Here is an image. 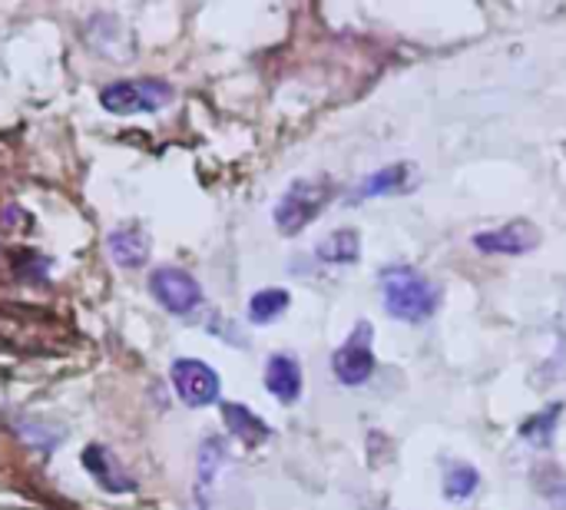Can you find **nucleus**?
I'll use <instances>...</instances> for the list:
<instances>
[{"label": "nucleus", "instance_id": "1", "mask_svg": "<svg viewBox=\"0 0 566 510\" xmlns=\"http://www.w3.org/2000/svg\"><path fill=\"white\" fill-rule=\"evenodd\" d=\"M385 308L401 321H424L438 308V288L408 265H392L382 272Z\"/></svg>", "mask_w": 566, "mask_h": 510}, {"label": "nucleus", "instance_id": "2", "mask_svg": "<svg viewBox=\"0 0 566 510\" xmlns=\"http://www.w3.org/2000/svg\"><path fill=\"white\" fill-rule=\"evenodd\" d=\"M331 193H335V186L328 180H298V183H292V190L275 206V226H279V233H285V236L302 233L325 209V203L331 200Z\"/></svg>", "mask_w": 566, "mask_h": 510}, {"label": "nucleus", "instance_id": "3", "mask_svg": "<svg viewBox=\"0 0 566 510\" xmlns=\"http://www.w3.org/2000/svg\"><path fill=\"white\" fill-rule=\"evenodd\" d=\"M103 106L110 113H152V110H162L169 100H172V87L169 83H159V80H123V83H113L100 93Z\"/></svg>", "mask_w": 566, "mask_h": 510}, {"label": "nucleus", "instance_id": "4", "mask_svg": "<svg viewBox=\"0 0 566 510\" xmlns=\"http://www.w3.org/2000/svg\"><path fill=\"white\" fill-rule=\"evenodd\" d=\"M149 288L156 295V302L172 311V315H189L203 305V288L200 282L182 272V269H172V265H162L149 275Z\"/></svg>", "mask_w": 566, "mask_h": 510}, {"label": "nucleus", "instance_id": "5", "mask_svg": "<svg viewBox=\"0 0 566 510\" xmlns=\"http://www.w3.org/2000/svg\"><path fill=\"white\" fill-rule=\"evenodd\" d=\"M172 388L189 408H206L219 401V392H223L219 375L200 359H179L172 365Z\"/></svg>", "mask_w": 566, "mask_h": 510}, {"label": "nucleus", "instance_id": "6", "mask_svg": "<svg viewBox=\"0 0 566 510\" xmlns=\"http://www.w3.org/2000/svg\"><path fill=\"white\" fill-rule=\"evenodd\" d=\"M331 369H335V378L341 385H361V382L371 378V372H374V352H371V325L367 321H361L354 328V335L335 352Z\"/></svg>", "mask_w": 566, "mask_h": 510}, {"label": "nucleus", "instance_id": "7", "mask_svg": "<svg viewBox=\"0 0 566 510\" xmlns=\"http://www.w3.org/2000/svg\"><path fill=\"white\" fill-rule=\"evenodd\" d=\"M536 242H540V233L527 219H517V223H507L494 233L474 236V246L480 252H494V256H523V252L536 249Z\"/></svg>", "mask_w": 566, "mask_h": 510}, {"label": "nucleus", "instance_id": "8", "mask_svg": "<svg viewBox=\"0 0 566 510\" xmlns=\"http://www.w3.org/2000/svg\"><path fill=\"white\" fill-rule=\"evenodd\" d=\"M110 256L123 269H139L149 259V236L139 226H120L110 233Z\"/></svg>", "mask_w": 566, "mask_h": 510}, {"label": "nucleus", "instance_id": "9", "mask_svg": "<svg viewBox=\"0 0 566 510\" xmlns=\"http://www.w3.org/2000/svg\"><path fill=\"white\" fill-rule=\"evenodd\" d=\"M265 388L282 401L292 405L302 395V369L292 355H272L265 365Z\"/></svg>", "mask_w": 566, "mask_h": 510}, {"label": "nucleus", "instance_id": "10", "mask_svg": "<svg viewBox=\"0 0 566 510\" xmlns=\"http://www.w3.org/2000/svg\"><path fill=\"white\" fill-rule=\"evenodd\" d=\"M83 467L97 477L100 487H106V490H113V494L133 490L129 474H126V471L120 467V461H116L106 447H100V444H90V447L83 451Z\"/></svg>", "mask_w": 566, "mask_h": 510}, {"label": "nucleus", "instance_id": "11", "mask_svg": "<svg viewBox=\"0 0 566 510\" xmlns=\"http://www.w3.org/2000/svg\"><path fill=\"white\" fill-rule=\"evenodd\" d=\"M315 256H318L321 262H328V265H351V262H358V256H361L358 233H354V229H338V233H331V236L315 249Z\"/></svg>", "mask_w": 566, "mask_h": 510}, {"label": "nucleus", "instance_id": "12", "mask_svg": "<svg viewBox=\"0 0 566 510\" xmlns=\"http://www.w3.org/2000/svg\"><path fill=\"white\" fill-rule=\"evenodd\" d=\"M223 415H226L229 431H233L242 444L256 447V444H262V441L269 438V428H265V424H262V418H256L249 408H242V405H226V408H223Z\"/></svg>", "mask_w": 566, "mask_h": 510}, {"label": "nucleus", "instance_id": "13", "mask_svg": "<svg viewBox=\"0 0 566 510\" xmlns=\"http://www.w3.org/2000/svg\"><path fill=\"white\" fill-rule=\"evenodd\" d=\"M408 177H411V169H408L405 162H398V166H388V169H382V173L367 177V180H364V186L358 190V196H361V200H371V196L398 193V190H405Z\"/></svg>", "mask_w": 566, "mask_h": 510}, {"label": "nucleus", "instance_id": "14", "mask_svg": "<svg viewBox=\"0 0 566 510\" xmlns=\"http://www.w3.org/2000/svg\"><path fill=\"white\" fill-rule=\"evenodd\" d=\"M285 308H288V292L285 288H262L249 302V318L256 325H265V321H275Z\"/></svg>", "mask_w": 566, "mask_h": 510}, {"label": "nucleus", "instance_id": "15", "mask_svg": "<svg viewBox=\"0 0 566 510\" xmlns=\"http://www.w3.org/2000/svg\"><path fill=\"white\" fill-rule=\"evenodd\" d=\"M477 484H480L477 471H474L471 464H457V467H451L448 477H444V494H448L451 500H464V497H471V494L477 490Z\"/></svg>", "mask_w": 566, "mask_h": 510}]
</instances>
